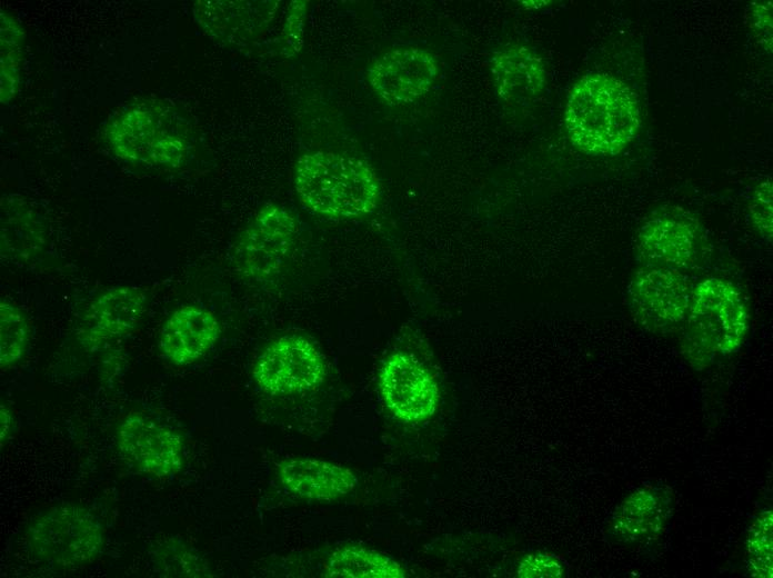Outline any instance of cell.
I'll list each match as a JSON object with an SVG mask.
<instances>
[{"label": "cell", "instance_id": "cell-1", "mask_svg": "<svg viewBox=\"0 0 773 578\" xmlns=\"http://www.w3.org/2000/svg\"><path fill=\"white\" fill-rule=\"evenodd\" d=\"M572 143L591 155H616L636 136L640 108L635 93L609 73H591L571 89L564 112Z\"/></svg>", "mask_w": 773, "mask_h": 578}, {"label": "cell", "instance_id": "cell-2", "mask_svg": "<svg viewBox=\"0 0 773 578\" xmlns=\"http://www.w3.org/2000/svg\"><path fill=\"white\" fill-rule=\"evenodd\" d=\"M104 139L121 160L149 168H179L193 148L185 119L168 102L151 98L121 108L108 121Z\"/></svg>", "mask_w": 773, "mask_h": 578}, {"label": "cell", "instance_id": "cell-3", "mask_svg": "<svg viewBox=\"0 0 773 578\" xmlns=\"http://www.w3.org/2000/svg\"><path fill=\"white\" fill-rule=\"evenodd\" d=\"M294 188L309 210L330 218L370 213L380 196L372 167L361 159L330 151L304 153L298 159Z\"/></svg>", "mask_w": 773, "mask_h": 578}, {"label": "cell", "instance_id": "cell-4", "mask_svg": "<svg viewBox=\"0 0 773 578\" xmlns=\"http://www.w3.org/2000/svg\"><path fill=\"white\" fill-rule=\"evenodd\" d=\"M749 326V307L739 288L721 278L703 279L692 287L682 326L683 352L701 369L736 351Z\"/></svg>", "mask_w": 773, "mask_h": 578}, {"label": "cell", "instance_id": "cell-5", "mask_svg": "<svg viewBox=\"0 0 773 578\" xmlns=\"http://www.w3.org/2000/svg\"><path fill=\"white\" fill-rule=\"evenodd\" d=\"M26 537L33 555L60 568L89 565L104 546L100 520L88 508L76 504L41 512L30 521Z\"/></svg>", "mask_w": 773, "mask_h": 578}, {"label": "cell", "instance_id": "cell-6", "mask_svg": "<svg viewBox=\"0 0 773 578\" xmlns=\"http://www.w3.org/2000/svg\"><path fill=\"white\" fill-rule=\"evenodd\" d=\"M641 266L687 275L702 262L706 238L699 220L683 209H662L641 227L636 239Z\"/></svg>", "mask_w": 773, "mask_h": 578}, {"label": "cell", "instance_id": "cell-7", "mask_svg": "<svg viewBox=\"0 0 773 578\" xmlns=\"http://www.w3.org/2000/svg\"><path fill=\"white\" fill-rule=\"evenodd\" d=\"M693 285L679 271L641 266L633 272L628 300L636 321L653 332L681 329Z\"/></svg>", "mask_w": 773, "mask_h": 578}, {"label": "cell", "instance_id": "cell-8", "mask_svg": "<svg viewBox=\"0 0 773 578\" xmlns=\"http://www.w3.org/2000/svg\"><path fill=\"white\" fill-rule=\"evenodd\" d=\"M257 385L272 396L307 392L325 377L323 357L308 339L287 335L274 339L258 356L253 367Z\"/></svg>", "mask_w": 773, "mask_h": 578}, {"label": "cell", "instance_id": "cell-9", "mask_svg": "<svg viewBox=\"0 0 773 578\" xmlns=\"http://www.w3.org/2000/svg\"><path fill=\"white\" fill-rule=\"evenodd\" d=\"M297 222L280 206L262 209L237 239L235 269L247 278L267 279L280 271L294 243Z\"/></svg>", "mask_w": 773, "mask_h": 578}, {"label": "cell", "instance_id": "cell-10", "mask_svg": "<svg viewBox=\"0 0 773 578\" xmlns=\"http://www.w3.org/2000/svg\"><path fill=\"white\" fill-rule=\"evenodd\" d=\"M379 388L386 408L400 420L420 422L435 412L439 388L429 370L413 356L395 352L386 358Z\"/></svg>", "mask_w": 773, "mask_h": 578}, {"label": "cell", "instance_id": "cell-11", "mask_svg": "<svg viewBox=\"0 0 773 578\" xmlns=\"http://www.w3.org/2000/svg\"><path fill=\"white\" fill-rule=\"evenodd\" d=\"M673 510L672 490L661 482H645L614 509L608 527L609 539L626 547L652 544L663 536Z\"/></svg>", "mask_w": 773, "mask_h": 578}, {"label": "cell", "instance_id": "cell-12", "mask_svg": "<svg viewBox=\"0 0 773 578\" xmlns=\"http://www.w3.org/2000/svg\"><path fill=\"white\" fill-rule=\"evenodd\" d=\"M117 442L122 456L141 472L167 478L182 468L181 436L150 417L128 415L119 425Z\"/></svg>", "mask_w": 773, "mask_h": 578}, {"label": "cell", "instance_id": "cell-13", "mask_svg": "<svg viewBox=\"0 0 773 578\" xmlns=\"http://www.w3.org/2000/svg\"><path fill=\"white\" fill-rule=\"evenodd\" d=\"M438 76L434 54L418 47L386 51L368 70L371 88L390 106L415 101L432 88Z\"/></svg>", "mask_w": 773, "mask_h": 578}, {"label": "cell", "instance_id": "cell-14", "mask_svg": "<svg viewBox=\"0 0 773 578\" xmlns=\"http://www.w3.org/2000/svg\"><path fill=\"white\" fill-rule=\"evenodd\" d=\"M148 308L143 290L118 286L97 295L86 308L79 328V338L89 346L131 333L141 322Z\"/></svg>", "mask_w": 773, "mask_h": 578}, {"label": "cell", "instance_id": "cell-15", "mask_svg": "<svg viewBox=\"0 0 773 578\" xmlns=\"http://www.w3.org/2000/svg\"><path fill=\"white\" fill-rule=\"evenodd\" d=\"M275 1H197L193 14L214 40L233 46L248 44L270 24Z\"/></svg>", "mask_w": 773, "mask_h": 578}, {"label": "cell", "instance_id": "cell-16", "mask_svg": "<svg viewBox=\"0 0 773 578\" xmlns=\"http://www.w3.org/2000/svg\"><path fill=\"white\" fill-rule=\"evenodd\" d=\"M219 335L220 325L212 311L188 305L174 310L163 322L159 349L174 365L185 366L202 358Z\"/></svg>", "mask_w": 773, "mask_h": 578}, {"label": "cell", "instance_id": "cell-17", "mask_svg": "<svg viewBox=\"0 0 773 578\" xmlns=\"http://www.w3.org/2000/svg\"><path fill=\"white\" fill-rule=\"evenodd\" d=\"M278 477L290 492L309 500L332 501L350 494L358 479L348 467L315 458H290L278 467Z\"/></svg>", "mask_w": 773, "mask_h": 578}, {"label": "cell", "instance_id": "cell-18", "mask_svg": "<svg viewBox=\"0 0 773 578\" xmlns=\"http://www.w3.org/2000/svg\"><path fill=\"white\" fill-rule=\"evenodd\" d=\"M495 92L509 106L530 101L546 84V70L540 56L522 44L496 52L491 60Z\"/></svg>", "mask_w": 773, "mask_h": 578}, {"label": "cell", "instance_id": "cell-19", "mask_svg": "<svg viewBox=\"0 0 773 578\" xmlns=\"http://www.w3.org/2000/svg\"><path fill=\"white\" fill-rule=\"evenodd\" d=\"M324 568L329 577L403 578L406 576L403 567L391 557L354 545L333 550Z\"/></svg>", "mask_w": 773, "mask_h": 578}, {"label": "cell", "instance_id": "cell-20", "mask_svg": "<svg viewBox=\"0 0 773 578\" xmlns=\"http://www.w3.org/2000/svg\"><path fill=\"white\" fill-rule=\"evenodd\" d=\"M4 202V201H2ZM1 250L17 257L33 256L44 246V227L39 216L21 201L2 205Z\"/></svg>", "mask_w": 773, "mask_h": 578}, {"label": "cell", "instance_id": "cell-21", "mask_svg": "<svg viewBox=\"0 0 773 578\" xmlns=\"http://www.w3.org/2000/svg\"><path fill=\"white\" fill-rule=\"evenodd\" d=\"M26 34L20 22L1 10V102L8 103L17 93L24 56Z\"/></svg>", "mask_w": 773, "mask_h": 578}, {"label": "cell", "instance_id": "cell-22", "mask_svg": "<svg viewBox=\"0 0 773 578\" xmlns=\"http://www.w3.org/2000/svg\"><path fill=\"white\" fill-rule=\"evenodd\" d=\"M29 322L19 307L0 302V366L10 367L23 358L29 346Z\"/></svg>", "mask_w": 773, "mask_h": 578}, {"label": "cell", "instance_id": "cell-23", "mask_svg": "<svg viewBox=\"0 0 773 578\" xmlns=\"http://www.w3.org/2000/svg\"><path fill=\"white\" fill-rule=\"evenodd\" d=\"M746 566L752 576L772 577V510L764 509L746 537Z\"/></svg>", "mask_w": 773, "mask_h": 578}, {"label": "cell", "instance_id": "cell-24", "mask_svg": "<svg viewBox=\"0 0 773 578\" xmlns=\"http://www.w3.org/2000/svg\"><path fill=\"white\" fill-rule=\"evenodd\" d=\"M772 181L767 179L761 182L754 190L750 213L759 232L766 238L772 237Z\"/></svg>", "mask_w": 773, "mask_h": 578}, {"label": "cell", "instance_id": "cell-25", "mask_svg": "<svg viewBox=\"0 0 773 578\" xmlns=\"http://www.w3.org/2000/svg\"><path fill=\"white\" fill-rule=\"evenodd\" d=\"M563 572L561 561L548 554L526 555L518 567V576L522 578L561 577Z\"/></svg>", "mask_w": 773, "mask_h": 578}, {"label": "cell", "instance_id": "cell-26", "mask_svg": "<svg viewBox=\"0 0 773 578\" xmlns=\"http://www.w3.org/2000/svg\"><path fill=\"white\" fill-rule=\"evenodd\" d=\"M305 1H293L284 27V41L295 53L302 48L303 26L305 17Z\"/></svg>", "mask_w": 773, "mask_h": 578}, {"label": "cell", "instance_id": "cell-27", "mask_svg": "<svg viewBox=\"0 0 773 578\" xmlns=\"http://www.w3.org/2000/svg\"><path fill=\"white\" fill-rule=\"evenodd\" d=\"M752 26L765 48L772 49V2L756 1L752 4Z\"/></svg>", "mask_w": 773, "mask_h": 578}, {"label": "cell", "instance_id": "cell-28", "mask_svg": "<svg viewBox=\"0 0 773 578\" xmlns=\"http://www.w3.org/2000/svg\"><path fill=\"white\" fill-rule=\"evenodd\" d=\"M0 419V441L1 448H3V445L6 444L13 426V418L11 411L4 403L1 405Z\"/></svg>", "mask_w": 773, "mask_h": 578}]
</instances>
